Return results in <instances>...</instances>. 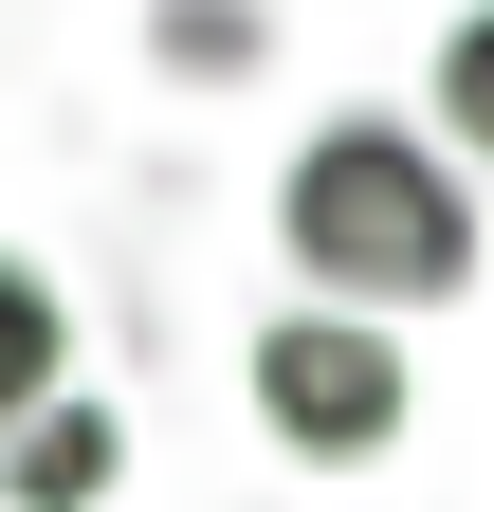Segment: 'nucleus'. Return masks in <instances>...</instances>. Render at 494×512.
I'll return each instance as SVG.
<instances>
[{
	"label": "nucleus",
	"instance_id": "obj_1",
	"mask_svg": "<svg viewBox=\"0 0 494 512\" xmlns=\"http://www.w3.org/2000/svg\"><path fill=\"white\" fill-rule=\"evenodd\" d=\"M275 238H293V275L348 293V311H458L476 293V202H458V165L421 147L403 110L312 128L293 183H275Z\"/></svg>",
	"mask_w": 494,
	"mask_h": 512
},
{
	"label": "nucleus",
	"instance_id": "obj_2",
	"mask_svg": "<svg viewBox=\"0 0 494 512\" xmlns=\"http://www.w3.org/2000/svg\"><path fill=\"white\" fill-rule=\"evenodd\" d=\"M257 421L293 439V458H312V476H366V458H385V439H403V348H385V311H275V330H257Z\"/></svg>",
	"mask_w": 494,
	"mask_h": 512
},
{
	"label": "nucleus",
	"instance_id": "obj_3",
	"mask_svg": "<svg viewBox=\"0 0 494 512\" xmlns=\"http://www.w3.org/2000/svg\"><path fill=\"white\" fill-rule=\"evenodd\" d=\"M0 494H19V512H92L110 494V403H92V384H55V403L0 421Z\"/></svg>",
	"mask_w": 494,
	"mask_h": 512
},
{
	"label": "nucleus",
	"instance_id": "obj_4",
	"mask_svg": "<svg viewBox=\"0 0 494 512\" xmlns=\"http://www.w3.org/2000/svg\"><path fill=\"white\" fill-rule=\"evenodd\" d=\"M55 384H74V311H55V275H19V256H0V421L55 403Z\"/></svg>",
	"mask_w": 494,
	"mask_h": 512
},
{
	"label": "nucleus",
	"instance_id": "obj_5",
	"mask_svg": "<svg viewBox=\"0 0 494 512\" xmlns=\"http://www.w3.org/2000/svg\"><path fill=\"white\" fill-rule=\"evenodd\" d=\"M440 147H476V165H494V0L440 37Z\"/></svg>",
	"mask_w": 494,
	"mask_h": 512
},
{
	"label": "nucleus",
	"instance_id": "obj_6",
	"mask_svg": "<svg viewBox=\"0 0 494 512\" xmlns=\"http://www.w3.org/2000/svg\"><path fill=\"white\" fill-rule=\"evenodd\" d=\"M147 55H165V74H257V19H238V0H165Z\"/></svg>",
	"mask_w": 494,
	"mask_h": 512
}]
</instances>
